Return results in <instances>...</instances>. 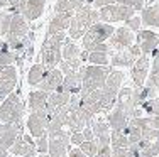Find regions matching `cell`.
I'll return each instance as SVG.
<instances>
[{
  "label": "cell",
  "mask_w": 159,
  "mask_h": 157,
  "mask_svg": "<svg viewBox=\"0 0 159 157\" xmlns=\"http://www.w3.org/2000/svg\"><path fill=\"white\" fill-rule=\"evenodd\" d=\"M135 42L139 44L142 54L151 56L159 46V34L152 31H139L137 36H135Z\"/></svg>",
  "instance_id": "7c38bea8"
},
{
  "label": "cell",
  "mask_w": 159,
  "mask_h": 157,
  "mask_svg": "<svg viewBox=\"0 0 159 157\" xmlns=\"http://www.w3.org/2000/svg\"><path fill=\"white\" fill-rule=\"evenodd\" d=\"M44 73H46V68H44L43 63L32 64L31 69H29V73H27V83L31 85V86H37V85L41 83V80H43Z\"/></svg>",
  "instance_id": "44dd1931"
},
{
  "label": "cell",
  "mask_w": 159,
  "mask_h": 157,
  "mask_svg": "<svg viewBox=\"0 0 159 157\" xmlns=\"http://www.w3.org/2000/svg\"><path fill=\"white\" fill-rule=\"evenodd\" d=\"M10 152H12V155H20V157H24V155H29V157H34L36 155V145L34 144H29L27 140L24 139L22 135H19L16 142H14V145L9 149Z\"/></svg>",
  "instance_id": "ac0fdd59"
},
{
  "label": "cell",
  "mask_w": 159,
  "mask_h": 157,
  "mask_svg": "<svg viewBox=\"0 0 159 157\" xmlns=\"http://www.w3.org/2000/svg\"><path fill=\"white\" fill-rule=\"evenodd\" d=\"M129 120H130V117H129L127 111L124 110L122 107H119V105H117V107L113 108V111L108 115V125H110L112 130H122L129 123Z\"/></svg>",
  "instance_id": "e0dca14e"
},
{
  "label": "cell",
  "mask_w": 159,
  "mask_h": 157,
  "mask_svg": "<svg viewBox=\"0 0 159 157\" xmlns=\"http://www.w3.org/2000/svg\"><path fill=\"white\" fill-rule=\"evenodd\" d=\"M124 24H125V27H129L132 32H135V34H137V32L141 31L142 19H141V17H137V15H132L130 19H127V20L124 22Z\"/></svg>",
  "instance_id": "1f68e13d"
},
{
  "label": "cell",
  "mask_w": 159,
  "mask_h": 157,
  "mask_svg": "<svg viewBox=\"0 0 159 157\" xmlns=\"http://www.w3.org/2000/svg\"><path fill=\"white\" fill-rule=\"evenodd\" d=\"M149 69H151V56L141 54V56L137 58V61L134 63L132 69H130L132 81H134V88L144 86L147 76H149Z\"/></svg>",
  "instance_id": "30bf717a"
},
{
  "label": "cell",
  "mask_w": 159,
  "mask_h": 157,
  "mask_svg": "<svg viewBox=\"0 0 159 157\" xmlns=\"http://www.w3.org/2000/svg\"><path fill=\"white\" fill-rule=\"evenodd\" d=\"M70 142L73 145H76V147H80V145L85 142V137H83V132H71V137H70Z\"/></svg>",
  "instance_id": "e575fe53"
},
{
  "label": "cell",
  "mask_w": 159,
  "mask_h": 157,
  "mask_svg": "<svg viewBox=\"0 0 159 157\" xmlns=\"http://www.w3.org/2000/svg\"><path fill=\"white\" fill-rule=\"evenodd\" d=\"M112 157H134L129 147H115L112 149Z\"/></svg>",
  "instance_id": "d6a6232c"
},
{
  "label": "cell",
  "mask_w": 159,
  "mask_h": 157,
  "mask_svg": "<svg viewBox=\"0 0 159 157\" xmlns=\"http://www.w3.org/2000/svg\"><path fill=\"white\" fill-rule=\"evenodd\" d=\"M135 61H137V58H135V56L129 51V47H127V49H124V51L113 52L112 58H110V66H112V68H113V66H120V68H132Z\"/></svg>",
  "instance_id": "2e32d148"
},
{
  "label": "cell",
  "mask_w": 159,
  "mask_h": 157,
  "mask_svg": "<svg viewBox=\"0 0 159 157\" xmlns=\"http://www.w3.org/2000/svg\"><path fill=\"white\" fill-rule=\"evenodd\" d=\"M124 76H125V74H124L122 71L112 69L110 74H108V78H107V81H105V86H108L110 89H113V91H119L120 85H122V81H124Z\"/></svg>",
  "instance_id": "d4e9b609"
},
{
  "label": "cell",
  "mask_w": 159,
  "mask_h": 157,
  "mask_svg": "<svg viewBox=\"0 0 159 157\" xmlns=\"http://www.w3.org/2000/svg\"><path fill=\"white\" fill-rule=\"evenodd\" d=\"M135 15V10L130 7L120 5V3H112V5H105L98 9V17L100 22H107V24H113V22H125L127 19Z\"/></svg>",
  "instance_id": "5b68a950"
},
{
  "label": "cell",
  "mask_w": 159,
  "mask_h": 157,
  "mask_svg": "<svg viewBox=\"0 0 159 157\" xmlns=\"http://www.w3.org/2000/svg\"><path fill=\"white\" fill-rule=\"evenodd\" d=\"M149 125L159 130V115H156V117H151V118H149Z\"/></svg>",
  "instance_id": "ab89813d"
},
{
  "label": "cell",
  "mask_w": 159,
  "mask_h": 157,
  "mask_svg": "<svg viewBox=\"0 0 159 157\" xmlns=\"http://www.w3.org/2000/svg\"><path fill=\"white\" fill-rule=\"evenodd\" d=\"M95 157H112V149L108 147V145H105V147H100Z\"/></svg>",
  "instance_id": "8d00e7d4"
},
{
  "label": "cell",
  "mask_w": 159,
  "mask_h": 157,
  "mask_svg": "<svg viewBox=\"0 0 159 157\" xmlns=\"http://www.w3.org/2000/svg\"><path fill=\"white\" fill-rule=\"evenodd\" d=\"M17 85V69L16 66H0V103L14 91Z\"/></svg>",
  "instance_id": "ba28073f"
},
{
  "label": "cell",
  "mask_w": 159,
  "mask_h": 157,
  "mask_svg": "<svg viewBox=\"0 0 159 157\" xmlns=\"http://www.w3.org/2000/svg\"><path fill=\"white\" fill-rule=\"evenodd\" d=\"M107 42L110 51H124L135 42V32H132L129 27H119L113 31V34L108 37Z\"/></svg>",
  "instance_id": "52a82bcc"
},
{
  "label": "cell",
  "mask_w": 159,
  "mask_h": 157,
  "mask_svg": "<svg viewBox=\"0 0 159 157\" xmlns=\"http://www.w3.org/2000/svg\"><path fill=\"white\" fill-rule=\"evenodd\" d=\"M98 20H100L98 10L93 9L90 3H85V5L73 15V19H71V24H70V27H68L70 37L71 39H81V37L85 36V32L88 31L90 25H93Z\"/></svg>",
  "instance_id": "7a4b0ae2"
},
{
  "label": "cell",
  "mask_w": 159,
  "mask_h": 157,
  "mask_svg": "<svg viewBox=\"0 0 159 157\" xmlns=\"http://www.w3.org/2000/svg\"><path fill=\"white\" fill-rule=\"evenodd\" d=\"M113 31H115V27L107 24V22H100V20L95 22L93 25H90L88 31L85 32V36L81 37L83 47H86L92 42H107L108 37L113 34Z\"/></svg>",
  "instance_id": "8992f818"
},
{
  "label": "cell",
  "mask_w": 159,
  "mask_h": 157,
  "mask_svg": "<svg viewBox=\"0 0 159 157\" xmlns=\"http://www.w3.org/2000/svg\"><path fill=\"white\" fill-rule=\"evenodd\" d=\"M5 157H14V155H9V154H7V155H5Z\"/></svg>",
  "instance_id": "b9f144b4"
},
{
  "label": "cell",
  "mask_w": 159,
  "mask_h": 157,
  "mask_svg": "<svg viewBox=\"0 0 159 157\" xmlns=\"http://www.w3.org/2000/svg\"><path fill=\"white\" fill-rule=\"evenodd\" d=\"M63 78H64V74H63L61 69H58V68L46 69V73H44L43 80H41V83L37 85V88L43 89V91L51 93V91H54V89L63 83Z\"/></svg>",
  "instance_id": "5bb4252c"
},
{
  "label": "cell",
  "mask_w": 159,
  "mask_h": 157,
  "mask_svg": "<svg viewBox=\"0 0 159 157\" xmlns=\"http://www.w3.org/2000/svg\"><path fill=\"white\" fill-rule=\"evenodd\" d=\"M25 113V105L20 102V95L12 91L2 103H0V123H17L22 120Z\"/></svg>",
  "instance_id": "277c9868"
},
{
  "label": "cell",
  "mask_w": 159,
  "mask_h": 157,
  "mask_svg": "<svg viewBox=\"0 0 159 157\" xmlns=\"http://www.w3.org/2000/svg\"><path fill=\"white\" fill-rule=\"evenodd\" d=\"M80 149L86 154V157H95L100 147H98L97 140H85L81 145H80Z\"/></svg>",
  "instance_id": "f1b7e54d"
},
{
  "label": "cell",
  "mask_w": 159,
  "mask_h": 157,
  "mask_svg": "<svg viewBox=\"0 0 159 157\" xmlns=\"http://www.w3.org/2000/svg\"><path fill=\"white\" fill-rule=\"evenodd\" d=\"M86 63H90V64H110V56L107 51H92L88 52Z\"/></svg>",
  "instance_id": "484cf974"
},
{
  "label": "cell",
  "mask_w": 159,
  "mask_h": 157,
  "mask_svg": "<svg viewBox=\"0 0 159 157\" xmlns=\"http://www.w3.org/2000/svg\"><path fill=\"white\" fill-rule=\"evenodd\" d=\"M16 63V52L10 51L5 39H0V66H9Z\"/></svg>",
  "instance_id": "603a6c76"
},
{
  "label": "cell",
  "mask_w": 159,
  "mask_h": 157,
  "mask_svg": "<svg viewBox=\"0 0 159 157\" xmlns=\"http://www.w3.org/2000/svg\"><path fill=\"white\" fill-rule=\"evenodd\" d=\"M68 157H86V154L80 147H76V149H71L70 154H68Z\"/></svg>",
  "instance_id": "f35d334b"
},
{
  "label": "cell",
  "mask_w": 159,
  "mask_h": 157,
  "mask_svg": "<svg viewBox=\"0 0 159 157\" xmlns=\"http://www.w3.org/2000/svg\"><path fill=\"white\" fill-rule=\"evenodd\" d=\"M110 144L112 149L115 147H129V137L120 130H112L110 132Z\"/></svg>",
  "instance_id": "83f0119b"
},
{
  "label": "cell",
  "mask_w": 159,
  "mask_h": 157,
  "mask_svg": "<svg viewBox=\"0 0 159 157\" xmlns=\"http://www.w3.org/2000/svg\"><path fill=\"white\" fill-rule=\"evenodd\" d=\"M83 132V137H85V140H95V135H93V130L90 125H86L85 129L81 130Z\"/></svg>",
  "instance_id": "74e56055"
},
{
  "label": "cell",
  "mask_w": 159,
  "mask_h": 157,
  "mask_svg": "<svg viewBox=\"0 0 159 157\" xmlns=\"http://www.w3.org/2000/svg\"><path fill=\"white\" fill-rule=\"evenodd\" d=\"M81 66H83V63H81V59H80V58H75V59H61V63H59V69L63 71L64 76H66V74L76 73Z\"/></svg>",
  "instance_id": "cb8c5ba5"
},
{
  "label": "cell",
  "mask_w": 159,
  "mask_h": 157,
  "mask_svg": "<svg viewBox=\"0 0 159 157\" xmlns=\"http://www.w3.org/2000/svg\"><path fill=\"white\" fill-rule=\"evenodd\" d=\"M141 12H142L141 19H142L144 25L159 29V3H152V5L144 7Z\"/></svg>",
  "instance_id": "d6986e66"
},
{
  "label": "cell",
  "mask_w": 159,
  "mask_h": 157,
  "mask_svg": "<svg viewBox=\"0 0 159 157\" xmlns=\"http://www.w3.org/2000/svg\"><path fill=\"white\" fill-rule=\"evenodd\" d=\"M24 157H29V155H24Z\"/></svg>",
  "instance_id": "7bdbcfd3"
},
{
  "label": "cell",
  "mask_w": 159,
  "mask_h": 157,
  "mask_svg": "<svg viewBox=\"0 0 159 157\" xmlns=\"http://www.w3.org/2000/svg\"><path fill=\"white\" fill-rule=\"evenodd\" d=\"M10 20H12V12H9L5 9H0V39H3L9 34Z\"/></svg>",
  "instance_id": "4316f807"
},
{
  "label": "cell",
  "mask_w": 159,
  "mask_h": 157,
  "mask_svg": "<svg viewBox=\"0 0 159 157\" xmlns=\"http://www.w3.org/2000/svg\"><path fill=\"white\" fill-rule=\"evenodd\" d=\"M88 52H92V51H107L108 54H110V49H108V44H105V42H92V44H88V46L85 47Z\"/></svg>",
  "instance_id": "836d02e7"
},
{
  "label": "cell",
  "mask_w": 159,
  "mask_h": 157,
  "mask_svg": "<svg viewBox=\"0 0 159 157\" xmlns=\"http://www.w3.org/2000/svg\"><path fill=\"white\" fill-rule=\"evenodd\" d=\"M115 3H120V5H125L134 9L135 12H141L146 5V0H115Z\"/></svg>",
  "instance_id": "f546056e"
},
{
  "label": "cell",
  "mask_w": 159,
  "mask_h": 157,
  "mask_svg": "<svg viewBox=\"0 0 159 157\" xmlns=\"http://www.w3.org/2000/svg\"><path fill=\"white\" fill-rule=\"evenodd\" d=\"M113 68L110 64H92V66H85L83 71V83H81V91L80 95H85V93L95 91L100 89L105 85L108 74Z\"/></svg>",
  "instance_id": "3957f363"
},
{
  "label": "cell",
  "mask_w": 159,
  "mask_h": 157,
  "mask_svg": "<svg viewBox=\"0 0 159 157\" xmlns=\"http://www.w3.org/2000/svg\"><path fill=\"white\" fill-rule=\"evenodd\" d=\"M112 3H115V0H93L92 7L98 10V9H102V7H105V5H112Z\"/></svg>",
  "instance_id": "d590c367"
},
{
  "label": "cell",
  "mask_w": 159,
  "mask_h": 157,
  "mask_svg": "<svg viewBox=\"0 0 159 157\" xmlns=\"http://www.w3.org/2000/svg\"><path fill=\"white\" fill-rule=\"evenodd\" d=\"M48 91H43V89H37V91H32L29 95V108L31 111H37V110H44L48 105Z\"/></svg>",
  "instance_id": "ffe728a7"
},
{
  "label": "cell",
  "mask_w": 159,
  "mask_h": 157,
  "mask_svg": "<svg viewBox=\"0 0 159 157\" xmlns=\"http://www.w3.org/2000/svg\"><path fill=\"white\" fill-rule=\"evenodd\" d=\"M64 32H58L52 36H46L43 46H41V63L44 64L46 69H52L59 66L63 56H61V47L64 42Z\"/></svg>",
  "instance_id": "6da1fadb"
},
{
  "label": "cell",
  "mask_w": 159,
  "mask_h": 157,
  "mask_svg": "<svg viewBox=\"0 0 159 157\" xmlns=\"http://www.w3.org/2000/svg\"><path fill=\"white\" fill-rule=\"evenodd\" d=\"M80 47L76 46V42H73L71 37H64V42H63V47H61V56L63 59H75V58H80Z\"/></svg>",
  "instance_id": "7402d4cb"
},
{
  "label": "cell",
  "mask_w": 159,
  "mask_h": 157,
  "mask_svg": "<svg viewBox=\"0 0 159 157\" xmlns=\"http://www.w3.org/2000/svg\"><path fill=\"white\" fill-rule=\"evenodd\" d=\"M29 31H31V25H29V20H27V19L22 15V14H12V20H10L9 36L25 37Z\"/></svg>",
  "instance_id": "9a60e30c"
},
{
  "label": "cell",
  "mask_w": 159,
  "mask_h": 157,
  "mask_svg": "<svg viewBox=\"0 0 159 157\" xmlns=\"http://www.w3.org/2000/svg\"><path fill=\"white\" fill-rule=\"evenodd\" d=\"M48 149H49V139H48V133L37 137L36 139V150L39 154H48Z\"/></svg>",
  "instance_id": "4dcf8cb0"
},
{
  "label": "cell",
  "mask_w": 159,
  "mask_h": 157,
  "mask_svg": "<svg viewBox=\"0 0 159 157\" xmlns=\"http://www.w3.org/2000/svg\"><path fill=\"white\" fill-rule=\"evenodd\" d=\"M83 71H85V66H81V68L73 74H66V76L63 78V83L56 89H58V91H66V93H70V95H80V91H81V83H83Z\"/></svg>",
  "instance_id": "8fae6325"
},
{
  "label": "cell",
  "mask_w": 159,
  "mask_h": 157,
  "mask_svg": "<svg viewBox=\"0 0 159 157\" xmlns=\"http://www.w3.org/2000/svg\"><path fill=\"white\" fill-rule=\"evenodd\" d=\"M48 120H49L48 108L32 111L27 118V129H29V132H31V135L37 139V137L48 133Z\"/></svg>",
  "instance_id": "9c48e42d"
},
{
  "label": "cell",
  "mask_w": 159,
  "mask_h": 157,
  "mask_svg": "<svg viewBox=\"0 0 159 157\" xmlns=\"http://www.w3.org/2000/svg\"><path fill=\"white\" fill-rule=\"evenodd\" d=\"M75 12H61V14H52L51 20L48 24V32L46 36H52L58 34V32H64L71 24V19H73Z\"/></svg>",
  "instance_id": "4fadbf2b"
},
{
  "label": "cell",
  "mask_w": 159,
  "mask_h": 157,
  "mask_svg": "<svg viewBox=\"0 0 159 157\" xmlns=\"http://www.w3.org/2000/svg\"><path fill=\"white\" fill-rule=\"evenodd\" d=\"M9 7V0H0V9H7Z\"/></svg>",
  "instance_id": "60d3db41"
}]
</instances>
